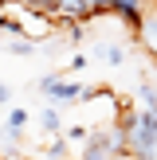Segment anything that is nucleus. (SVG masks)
Segmentation results:
<instances>
[{"label": "nucleus", "instance_id": "nucleus-7", "mask_svg": "<svg viewBox=\"0 0 157 160\" xmlns=\"http://www.w3.org/2000/svg\"><path fill=\"white\" fill-rule=\"evenodd\" d=\"M24 4H28L31 12H39V16H55L59 12V0H24Z\"/></svg>", "mask_w": 157, "mask_h": 160}, {"label": "nucleus", "instance_id": "nucleus-11", "mask_svg": "<svg viewBox=\"0 0 157 160\" xmlns=\"http://www.w3.org/2000/svg\"><path fill=\"white\" fill-rule=\"evenodd\" d=\"M47 160H67V137H55L47 145Z\"/></svg>", "mask_w": 157, "mask_h": 160}, {"label": "nucleus", "instance_id": "nucleus-14", "mask_svg": "<svg viewBox=\"0 0 157 160\" xmlns=\"http://www.w3.org/2000/svg\"><path fill=\"white\" fill-rule=\"evenodd\" d=\"M8 102H12V86H4V82H0V106H8Z\"/></svg>", "mask_w": 157, "mask_h": 160}, {"label": "nucleus", "instance_id": "nucleus-15", "mask_svg": "<svg viewBox=\"0 0 157 160\" xmlns=\"http://www.w3.org/2000/svg\"><path fill=\"white\" fill-rule=\"evenodd\" d=\"M4 4H12V0H0V8H4Z\"/></svg>", "mask_w": 157, "mask_h": 160}, {"label": "nucleus", "instance_id": "nucleus-1", "mask_svg": "<svg viewBox=\"0 0 157 160\" xmlns=\"http://www.w3.org/2000/svg\"><path fill=\"white\" fill-rule=\"evenodd\" d=\"M39 94H43L47 102H55V106H63V102H86L90 86L75 82V78H59V74H47L43 82H39Z\"/></svg>", "mask_w": 157, "mask_h": 160}, {"label": "nucleus", "instance_id": "nucleus-10", "mask_svg": "<svg viewBox=\"0 0 157 160\" xmlns=\"http://www.w3.org/2000/svg\"><path fill=\"white\" fill-rule=\"evenodd\" d=\"M138 98H141V106H145V109H153V113H157V90H153L149 82L138 86Z\"/></svg>", "mask_w": 157, "mask_h": 160}, {"label": "nucleus", "instance_id": "nucleus-4", "mask_svg": "<svg viewBox=\"0 0 157 160\" xmlns=\"http://www.w3.org/2000/svg\"><path fill=\"white\" fill-rule=\"evenodd\" d=\"M39 129H43L47 137H59V129H63V121H59V113H55L51 106H47L43 113H39Z\"/></svg>", "mask_w": 157, "mask_h": 160}, {"label": "nucleus", "instance_id": "nucleus-6", "mask_svg": "<svg viewBox=\"0 0 157 160\" xmlns=\"http://www.w3.org/2000/svg\"><path fill=\"white\" fill-rule=\"evenodd\" d=\"M8 51L12 55H20V59H28V55H35V39H12V43H8Z\"/></svg>", "mask_w": 157, "mask_h": 160}, {"label": "nucleus", "instance_id": "nucleus-2", "mask_svg": "<svg viewBox=\"0 0 157 160\" xmlns=\"http://www.w3.org/2000/svg\"><path fill=\"white\" fill-rule=\"evenodd\" d=\"M110 12H114L130 31H138V35H141L145 16H149V12H145V0H110Z\"/></svg>", "mask_w": 157, "mask_h": 160}, {"label": "nucleus", "instance_id": "nucleus-13", "mask_svg": "<svg viewBox=\"0 0 157 160\" xmlns=\"http://www.w3.org/2000/svg\"><path fill=\"white\" fill-rule=\"evenodd\" d=\"M83 35H86V28H83V23H71V43H78Z\"/></svg>", "mask_w": 157, "mask_h": 160}, {"label": "nucleus", "instance_id": "nucleus-9", "mask_svg": "<svg viewBox=\"0 0 157 160\" xmlns=\"http://www.w3.org/2000/svg\"><path fill=\"white\" fill-rule=\"evenodd\" d=\"M98 59H102V62H110V67H118V62H122L126 55H122V47H110V43H102V47H98Z\"/></svg>", "mask_w": 157, "mask_h": 160}, {"label": "nucleus", "instance_id": "nucleus-5", "mask_svg": "<svg viewBox=\"0 0 157 160\" xmlns=\"http://www.w3.org/2000/svg\"><path fill=\"white\" fill-rule=\"evenodd\" d=\"M63 137H67V145H86V141H90V137H94V133H90V129H86V125H71V129H67V133H63Z\"/></svg>", "mask_w": 157, "mask_h": 160}, {"label": "nucleus", "instance_id": "nucleus-3", "mask_svg": "<svg viewBox=\"0 0 157 160\" xmlns=\"http://www.w3.org/2000/svg\"><path fill=\"white\" fill-rule=\"evenodd\" d=\"M138 43L145 47V55H153V59H157V12H149V16H145V28H141Z\"/></svg>", "mask_w": 157, "mask_h": 160}, {"label": "nucleus", "instance_id": "nucleus-8", "mask_svg": "<svg viewBox=\"0 0 157 160\" xmlns=\"http://www.w3.org/2000/svg\"><path fill=\"white\" fill-rule=\"evenodd\" d=\"M24 125H28V109H20V106H16L12 113H8V125H4V129H8V133H20Z\"/></svg>", "mask_w": 157, "mask_h": 160}, {"label": "nucleus", "instance_id": "nucleus-12", "mask_svg": "<svg viewBox=\"0 0 157 160\" xmlns=\"http://www.w3.org/2000/svg\"><path fill=\"white\" fill-rule=\"evenodd\" d=\"M86 62H90V59H86V55H83V51H78V55H75V59H71V62H67V67H71V70H75V74H78V70H86Z\"/></svg>", "mask_w": 157, "mask_h": 160}]
</instances>
